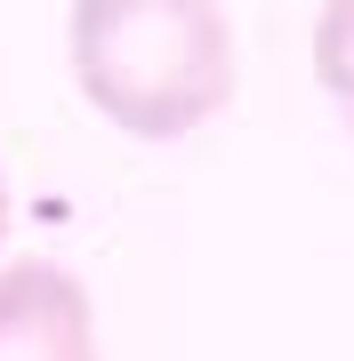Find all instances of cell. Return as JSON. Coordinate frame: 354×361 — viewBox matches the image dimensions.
Segmentation results:
<instances>
[{
    "label": "cell",
    "instance_id": "4",
    "mask_svg": "<svg viewBox=\"0 0 354 361\" xmlns=\"http://www.w3.org/2000/svg\"><path fill=\"white\" fill-rule=\"evenodd\" d=\"M0 241H8V185H0Z\"/></svg>",
    "mask_w": 354,
    "mask_h": 361
},
{
    "label": "cell",
    "instance_id": "2",
    "mask_svg": "<svg viewBox=\"0 0 354 361\" xmlns=\"http://www.w3.org/2000/svg\"><path fill=\"white\" fill-rule=\"evenodd\" d=\"M0 361H105L97 305L65 265H8L0 273Z\"/></svg>",
    "mask_w": 354,
    "mask_h": 361
},
{
    "label": "cell",
    "instance_id": "3",
    "mask_svg": "<svg viewBox=\"0 0 354 361\" xmlns=\"http://www.w3.org/2000/svg\"><path fill=\"white\" fill-rule=\"evenodd\" d=\"M314 80L338 97V113L354 129V0H322V16H314Z\"/></svg>",
    "mask_w": 354,
    "mask_h": 361
},
{
    "label": "cell",
    "instance_id": "1",
    "mask_svg": "<svg viewBox=\"0 0 354 361\" xmlns=\"http://www.w3.org/2000/svg\"><path fill=\"white\" fill-rule=\"evenodd\" d=\"M73 80L121 137H194L234 97V25L218 0H73Z\"/></svg>",
    "mask_w": 354,
    "mask_h": 361
}]
</instances>
